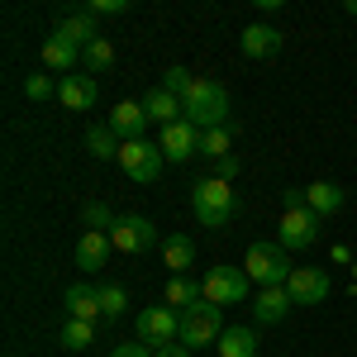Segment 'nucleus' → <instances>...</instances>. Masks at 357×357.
<instances>
[{
  "label": "nucleus",
  "mask_w": 357,
  "mask_h": 357,
  "mask_svg": "<svg viewBox=\"0 0 357 357\" xmlns=\"http://www.w3.org/2000/svg\"><path fill=\"white\" fill-rule=\"evenodd\" d=\"M181 110H186V119H191L200 134L205 129H220V124H229V91L220 82H210V77H195L191 96L181 100Z\"/></svg>",
  "instance_id": "nucleus-1"
},
{
  "label": "nucleus",
  "mask_w": 357,
  "mask_h": 357,
  "mask_svg": "<svg viewBox=\"0 0 357 357\" xmlns=\"http://www.w3.org/2000/svg\"><path fill=\"white\" fill-rule=\"evenodd\" d=\"M243 272H248V281H257V291H262V286H286L291 272H296V262H291V252L281 243H252L243 252Z\"/></svg>",
  "instance_id": "nucleus-2"
},
{
  "label": "nucleus",
  "mask_w": 357,
  "mask_h": 357,
  "mask_svg": "<svg viewBox=\"0 0 357 357\" xmlns=\"http://www.w3.org/2000/svg\"><path fill=\"white\" fill-rule=\"evenodd\" d=\"M191 210H195V220L205 224V229H224V224L234 220V186L220 181V176L195 181L191 186Z\"/></svg>",
  "instance_id": "nucleus-3"
},
{
  "label": "nucleus",
  "mask_w": 357,
  "mask_h": 357,
  "mask_svg": "<svg viewBox=\"0 0 357 357\" xmlns=\"http://www.w3.org/2000/svg\"><path fill=\"white\" fill-rule=\"evenodd\" d=\"M220 305H210V301H200V305H191V310H181V348H215L220 343V333H224V324H220Z\"/></svg>",
  "instance_id": "nucleus-4"
},
{
  "label": "nucleus",
  "mask_w": 357,
  "mask_h": 357,
  "mask_svg": "<svg viewBox=\"0 0 357 357\" xmlns=\"http://www.w3.org/2000/svg\"><path fill=\"white\" fill-rule=\"evenodd\" d=\"M248 291H252V281H248L243 267H210V272L200 276V296L210 305H220V310L248 301Z\"/></svg>",
  "instance_id": "nucleus-5"
},
{
  "label": "nucleus",
  "mask_w": 357,
  "mask_h": 357,
  "mask_svg": "<svg viewBox=\"0 0 357 357\" xmlns=\"http://www.w3.org/2000/svg\"><path fill=\"white\" fill-rule=\"evenodd\" d=\"M138 343H148V348L181 343V310H172V305H148V310L138 314Z\"/></svg>",
  "instance_id": "nucleus-6"
},
{
  "label": "nucleus",
  "mask_w": 357,
  "mask_h": 357,
  "mask_svg": "<svg viewBox=\"0 0 357 357\" xmlns=\"http://www.w3.org/2000/svg\"><path fill=\"white\" fill-rule=\"evenodd\" d=\"M162 148L158 143H148V138H134V143H124L119 148V167H124V176L138 181V186H148V181H158L162 176Z\"/></svg>",
  "instance_id": "nucleus-7"
},
{
  "label": "nucleus",
  "mask_w": 357,
  "mask_h": 357,
  "mask_svg": "<svg viewBox=\"0 0 357 357\" xmlns=\"http://www.w3.org/2000/svg\"><path fill=\"white\" fill-rule=\"evenodd\" d=\"M110 243L114 252H148L153 243H162L158 238V224L153 220H143V215H119L110 229Z\"/></svg>",
  "instance_id": "nucleus-8"
},
{
  "label": "nucleus",
  "mask_w": 357,
  "mask_h": 357,
  "mask_svg": "<svg viewBox=\"0 0 357 357\" xmlns=\"http://www.w3.org/2000/svg\"><path fill=\"white\" fill-rule=\"evenodd\" d=\"M319 229H324V220L310 210V205H291L286 215H281V248L291 252H301V248H310L314 238H319Z\"/></svg>",
  "instance_id": "nucleus-9"
},
{
  "label": "nucleus",
  "mask_w": 357,
  "mask_h": 357,
  "mask_svg": "<svg viewBox=\"0 0 357 357\" xmlns=\"http://www.w3.org/2000/svg\"><path fill=\"white\" fill-rule=\"evenodd\" d=\"M286 291H291V301L296 305H324L333 291V281L324 267H296L291 281H286Z\"/></svg>",
  "instance_id": "nucleus-10"
},
{
  "label": "nucleus",
  "mask_w": 357,
  "mask_h": 357,
  "mask_svg": "<svg viewBox=\"0 0 357 357\" xmlns=\"http://www.w3.org/2000/svg\"><path fill=\"white\" fill-rule=\"evenodd\" d=\"M158 148H162L167 162H186L200 153V129H195L191 119H176V124H167L162 134H158Z\"/></svg>",
  "instance_id": "nucleus-11"
},
{
  "label": "nucleus",
  "mask_w": 357,
  "mask_h": 357,
  "mask_svg": "<svg viewBox=\"0 0 357 357\" xmlns=\"http://www.w3.org/2000/svg\"><path fill=\"white\" fill-rule=\"evenodd\" d=\"M57 38H67L72 48H82V53H86V48L100 38V24H96V15H91V10H72V15H62V20H57Z\"/></svg>",
  "instance_id": "nucleus-12"
},
{
  "label": "nucleus",
  "mask_w": 357,
  "mask_h": 357,
  "mask_svg": "<svg viewBox=\"0 0 357 357\" xmlns=\"http://www.w3.org/2000/svg\"><path fill=\"white\" fill-rule=\"evenodd\" d=\"M105 124H110L124 143H134V138H143V124H153V119H148V110H143V100H119Z\"/></svg>",
  "instance_id": "nucleus-13"
},
{
  "label": "nucleus",
  "mask_w": 357,
  "mask_h": 357,
  "mask_svg": "<svg viewBox=\"0 0 357 357\" xmlns=\"http://www.w3.org/2000/svg\"><path fill=\"white\" fill-rule=\"evenodd\" d=\"M276 53H281V29H272V24H248L243 29V57L272 62Z\"/></svg>",
  "instance_id": "nucleus-14"
},
{
  "label": "nucleus",
  "mask_w": 357,
  "mask_h": 357,
  "mask_svg": "<svg viewBox=\"0 0 357 357\" xmlns=\"http://www.w3.org/2000/svg\"><path fill=\"white\" fill-rule=\"evenodd\" d=\"M110 252H114L110 234H96V229H86L82 238H77V267H82V272H100Z\"/></svg>",
  "instance_id": "nucleus-15"
},
{
  "label": "nucleus",
  "mask_w": 357,
  "mask_h": 357,
  "mask_svg": "<svg viewBox=\"0 0 357 357\" xmlns=\"http://www.w3.org/2000/svg\"><path fill=\"white\" fill-rule=\"evenodd\" d=\"M291 305H296V301H291L286 286H262V291H257V305H252V314H257V324H281Z\"/></svg>",
  "instance_id": "nucleus-16"
},
{
  "label": "nucleus",
  "mask_w": 357,
  "mask_h": 357,
  "mask_svg": "<svg viewBox=\"0 0 357 357\" xmlns=\"http://www.w3.org/2000/svg\"><path fill=\"white\" fill-rule=\"evenodd\" d=\"M143 110H148V119H153V124H162V129H167V124H176V119H186L181 100H176L167 86H153V91L143 96Z\"/></svg>",
  "instance_id": "nucleus-17"
},
{
  "label": "nucleus",
  "mask_w": 357,
  "mask_h": 357,
  "mask_svg": "<svg viewBox=\"0 0 357 357\" xmlns=\"http://www.w3.org/2000/svg\"><path fill=\"white\" fill-rule=\"evenodd\" d=\"M96 77H62L57 82V100L67 105V110H91L96 105Z\"/></svg>",
  "instance_id": "nucleus-18"
},
{
  "label": "nucleus",
  "mask_w": 357,
  "mask_h": 357,
  "mask_svg": "<svg viewBox=\"0 0 357 357\" xmlns=\"http://www.w3.org/2000/svg\"><path fill=\"white\" fill-rule=\"evenodd\" d=\"M67 314H72V319H91V324H100V319H105V314H100V291L86 286V281L67 286Z\"/></svg>",
  "instance_id": "nucleus-19"
},
{
  "label": "nucleus",
  "mask_w": 357,
  "mask_h": 357,
  "mask_svg": "<svg viewBox=\"0 0 357 357\" xmlns=\"http://www.w3.org/2000/svg\"><path fill=\"white\" fill-rule=\"evenodd\" d=\"M305 205L319 215V220H329L343 210V186H333V181H310L305 186Z\"/></svg>",
  "instance_id": "nucleus-20"
},
{
  "label": "nucleus",
  "mask_w": 357,
  "mask_h": 357,
  "mask_svg": "<svg viewBox=\"0 0 357 357\" xmlns=\"http://www.w3.org/2000/svg\"><path fill=\"white\" fill-rule=\"evenodd\" d=\"M220 357H257V329H248V324H229L220 333Z\"/></svg>",
  "instance_id": "nucleus-21"
},
{
  "label": "nucleus",
  "mask_w": 357,
  "mask_h": 357,
  "mask_svg": "<svg viewBox=\"0 0 357 357\" xmlns=\"http://www.w3.org/2000/svg\"><path fill=\"white\" fill-rule=\"evenodd\" d=\"M77 62H82V48H72V43H67V38H48V43H43V67H48V72H62V77H72V72H77Z\"/></svg>",
  "instance_id": "nucleus-22"
},
{
  "label": "nucleus",
  "mask_w": 357,
  "mask_h": 357,
  "mask_svg": "<svg viewBox=\"0 0 357 357\" xmlns=\"http://www.w3.org/2000/svg\"><path fill=\"white\" fill-rule=\"evenodd\" d=\"M86 148H91V158H100V162H119V148H124V138L114 134L110 124H91L86 129Z\"/></svg>",
  "instance_id": "nucleus-23"
},
{
  "label": "nucleus",
  "mask_w": 357,
  "mask_h": 357,
  "mask_svg": "<svg viewBox=\"0 0 357 357\" xmlns=\"http://www.w3.org/2000/svg\"><path fill=\"white\" fill-rule=\"evenodd\" d=\"M162 262L172 267V276H186V267L195 262V243H191V238H181V234L162 238Z\"/></svg>",
  "instance_id": "nucleus-24"
},
{
  "label": "nucleus",
  "mask_w": 357,
  "mask_h": 357,
  "mask_svg": "<svg viewBox=\"0 0 357 357\" xmlns=\"http://www.w3.org/2000/svg\"><path fill=\"white\" fill-rule=\"evenodd\" d=\"M205 296H200V281H191V276H172L167 281V291H162V305H181V310H191V305H200Z\"/></svg>",
  "instance_id": "nucleus-25"
},
{
  "label": "nucleus",
  "mask_w": 357,
  "mask_h": 357,
  "mask_svg": "<svg viewBox=\"0 0 357 357\" xmlns=\"http://www.w3.org/2000/svg\"><path fill=\"white\" fill-rule=\"evenodd\" d=\"M91 343H96V324H91V319H72V314H67V324H62V348L86 353Z\"/></svg>",
  "instance_id": "nucleus-26"
},
{
  "label": "nucleus",
  "mask_w": 357,
  "mask_h": 357,
  "mask_svg": "<svg viewBox=\"0 0 357 357\" xmlns=\"http://www.w3.org/2000/svg\"><path fill=\"white\" fill-rule=\"evenodd\" d=\"M229 148H234V129H229V124L205 129V134H200V153H205V158H215V162H220V158H229Z\"/></svg>",
  "instance_id": "nucleus-27"
},
{
  "label": "nucleus",
  "mask_w": 357,
  "mask_h": 357,
  "mask_svg": "<svg viewBox=\"0 0 357 357\" xmlns=\"http://www.w3.org/2000/svg\"><path fill=\"white\" fill-rule=\"evenodd\" d=\"M96 291H100V314H105V319H119L124 305H129V291H124L119 281H105V286H96Z\"/></svg>",
  "instance_id": "nucleus-28"
},
{
  "label": "nucleus",
  "mask_w": 357,
  "mask_h": 357,
  "mask_svg": "<svg viewBox=\"0 0 357 357\" xmlns=\"http://www.w3.org/2000/svg\"><path fill=\"white\" fill-rule=\"evenodd\" d=\"M82 62H86V72H110L114 67V43L110 38H96V43L82 53Z\"/></svg>",
  "instance_id": "nucleus-29"
},
{
  "label": "nucleus",
  "mask_w": 357,
  "mask_h": 357,
  "mask_svg": "<svg viewBox=\"0 0 357 357\" xmlns=\"http://www.w3.org/2000/svg\"><path fill=\"white\" fill-rule=\"evenodd\" d=\"M82 220H86V229H96V234H110L119 215H110V205H100V200H91V205L82 210Z\"/></svg>",
  "instance_id": "nucleus-30"
},
{
  "label": "nucleus",
  "mask_w": 357,
  "mask_h": 357,
  "mask_svg": "<svg viewBox=\"0 0 357 357\" xmlns=\"http://www.w3.org/2000/svg\"><path fill=\"white\" fill-rule=\"evenodd\" d=\"M158 86H167V91H172L176 100H186V96H191V86H195V77L186 72V67H167V72H162V82H158Z\"/></svg>",
  "instance_id": "nucleus-31"
},
{
  "label": "nucleus",
  "mask_w": 357,
  "mask_h": 357,
  "mask_svg": "<svg viewBox=\"0 0 357 357\" xmlns=\"http://www.w3.org/2000/svg\"><path fill=\"white\" fill-rule=\"evenodd\" d=\"M24 96H29V100H48V96H57V82H53V77H29Z\"/></svg>",
  "instance_id": "nucleus-32"
},
{
  "label": "nucleus",
  "mask_w": 357,
  "mask_h": 357,
  "mask_svg": "<svg viewBox=\"0 0 357 357\" xmlns=\"http://www.w3.org/2000/svg\"><path fill=\"white\" fill-rule=\"evenodd\" d=\"M110 357H158V348H148V343H114Z\"/></svg>",
  "instance_id": "nucleus-33"
},
{
  "label": "nucleus",
  "mask_w": 357,
  "mask_h": 357,
  "mask_svg": "<svg viewBox=\"0 0 357 357\" xmlns=\"http://www.w3.org/2000/svg\"><path fill=\"white\" fill-rule=\"evenodd\" d=\"M86 10H91L96 20H100V15H124V10H129V0H91Z\"/></svg>",
  "instance_id": "nucleus-34"
},
{
  "label": "nucleus",
  "mask_w": 357,
  "mask_h": 357,
  "mask_svg": "<svg viewBox=\"0 0 357 357\" xmlns=\"http://www.w3.org/2000/svg\"><path fill=\"white\" fill-rule=\"evenodd\" d=\"M220 172H215V176H220V181H234V176H238V158H234V153H229V158H220Z\"/></svg>",
  "instance_id": "nucleus-35"
},
{
  "label": "nucleus",
  "mask_w": 357,
  "mask_h": 357,
  "mask_svg": "<svg viewBox=\"0 0 357 357\" xmlns=\"http://www.w3.org/2000/svg\"><path fill=\"white\" fill-rule=\"evenodd\" d=\"M333 262H338V267H353L357 257H353V252H348V248H343V243H333Z\"/></svg>",
  "instance_id": "nucleus-36"
},
{
  "label": "nucleus",
  "mask_w": 357,
  "mask_h": 357,
  "mask_svg": "<svg viewBox=\"0 0 357 357\" xmlns=\"http://www.w3.org/2000/svg\"><path fill=\"white\" fill-rule=\"evenodd\" d=\"M158 357H191V348H181V343H167V348H158Z\"/></svg>",
  "instance_id": "nucleus-37"
},
{
  "label": "nucleus",
  "mask_w": 357,
  "mask_h": 357,
  "mask_svg": "<svg viewBox=\"0 0 357 357\" xmlns=\"http://www.w3.org/2000/svg\"><path fill=\"white\" fill-rule=\"evenodd\" d=\"M353 281H357V262H353Z\"/></svg>",
  "instance_id": "nucleus-38"
}]
</instances>
